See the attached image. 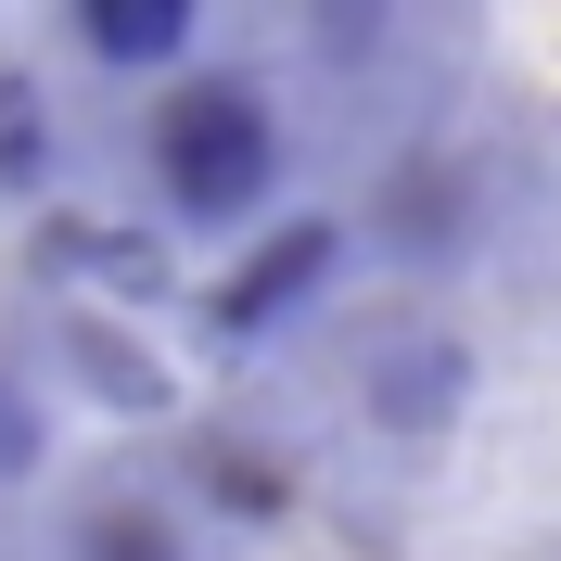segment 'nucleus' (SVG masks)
Segmentation results:
<instances>
[{
    "instance_id": "1",
    "label": "nucleus",
    "mask_w": 561,
    "mask_h": 561,
    "mask_svg": "<svg viewBox=\"0 0 561 561\" xmlns=\"http://www.w3.org/2000/svg\"><path fill=\"white\" fill-rule=\"evenodd\" d=\"M153 192L192 230H243L280 192V115L255 77H179L153 103Z\"/></svg>"
},
{
    "instance_id": "2",
    "label": "nucleus",
    "mask_w": 561,
    "mask_h": 561,
    "mask_svg": "<svg viewBox=\"0 0 561 561\" xmlns=\"http://www.w3.org/2000/svg\"><path fill=\"white\" fill-rule=\"evenodd\" d=\"M77 51H90V65L153 77V65L192 51V0H90V13H77Z\"/></svg>"
},
{
    "instance_id": "3",
    "label": "nucleus",
    "mask_w": 561,
    "mask_h": 561,
    "mask_svg": "<svg viewBox=\"0 0 561 561\" xmlns=\"http://www.w3.org/2000/svg\"><path fill=\"white\" fill-rule=\"evenodd\" d=\"M319 280H332V230L307 217V230H280V243L255 255V268L230 280V294H217V319H230V332H268V319L294 307V294H319Z\"/></svg>"
},
{
    "instance_id": "4",
    "label": "nucleus",
    "mask_w": 561,
    "mask_h": 561,
    "mask_svg": "<svg viewBox=\"0 0 561 561\" xmlns=\"http://www.w3.org/2000/svg\"><path fill=\"white\" fill-rule=\"evenodd\" d=\"M65 561H179V524L153 511V497H103V511H77Z\"/></svg>"
},
{
    "instance_id": "5",
    "label": "nucleus",
    "mask_w": 561,
    "mask_h": 561,
    "mask_svg": "<svg viewBox=\"0 0 561 561\" xmlns=\"http://www.w3.org/2000/svg\"><path fill=\"white\" fill-rule=\"evenodd\" d=\"M447 396H459V357H447V345H421V357H396V370H383V421H396V434L447 421Z\"/></svg>"
},
{
    "instance_id": "6",
    "label": "nucleus",
    "mask_w": 561,
    "mask_h": 561,
    "mask_svg": "<svg viewBox=\"0 0 561 561\" xmlns=\"http://www.w3.org/2000/svg\"><path fill=\"white\" fill-rule=\"evenodd\" d=\"M26 459H38V409L0 383V472H26Z\"/></svg>"
}]
</instances>
